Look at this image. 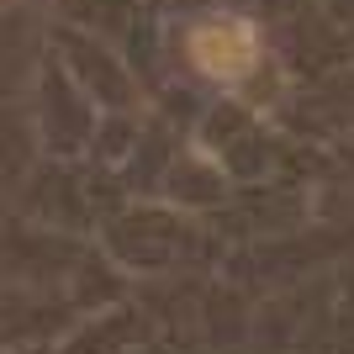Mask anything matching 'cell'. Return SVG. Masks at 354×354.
<instances>
[{
  "label": "cell",
  "instance_id": "1",
  "mask_svg": "<svg viewBox=\"0 0 354 354\" xmlns=\"http://www.w3.org/2000/svg\"><path fill=\"white\" fill-rule=\"evenodd\" d=\"M191 59L201 74H217V80H238L249 74L259 59V32L238 16H217V21H201L191 32Z\"/></svg>",
  "mask_w": 354,
  "mask_h": 354
}]
</instances>
